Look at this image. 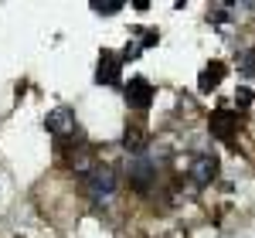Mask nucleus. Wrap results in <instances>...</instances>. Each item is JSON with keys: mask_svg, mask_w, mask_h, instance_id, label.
I'll use <instances>...</instances> for the list:
<instances>
[{"mask_svg": "<svg viewBox=\"0 0 255 238\" xmlns=\"http://www.w3.org/2000/svg\"><path fill=\"white\" fill-rule=\"evenodd\" d=\"M82 191L96 201V204H102V201L113 198V191H116V174L106 170V167H92V170L82 177Z\"/></svg>", "mask_w": 255, "mask_h": 238, "instance_id": "f257e3e1", "label": "nucleus"}, {"mask_svg": "<svg viewBox=\"0 0 255 238\" xmlns=\"http://www.w3.org/2000/svg\"><path fill=\"white\" fill-rule=\"evenodd\" d=\"M44 129H48V133H51L55 139L72 136V133L79 129V122H75V113H72L68 106H58V109H51V113H48V119H44Z\"/></svg>", "mask_w": 255, "mask_h": 238, "instance_id": "f03ea898", "label": "nucleus"}, {"mask_svg": "<svg viewBox=\"0 0 255 238\" xmlns=\"http://www.w3.org/2000/svg\"><path fill=\"white\" fill-rule=\"evenodd\" d=\"M208 129H211V136L221 139V143H232L238 133V113L232 109H215L211 119H208Z\"/></svg>", "mask_w": 255, "mask_h": 238, "instance_id": "7ed1b4c3", "label": "nucleus"}, {"mask_svg": "<svg viewBox=\"0 0 255 238\" xmlns=\"http://www.w3.org/2000/svg\"><path fill=\"white\" fill-rule=\"evenodd\" d=\"M187 177H191L194 187L211 184V180L218 177V157H211V153H197V157L191 160V167H187Z\"/></svg>", "mask_w": 255, "mask_h": 238, "instance_id": "20e7f679", "label": "nucleus"}, {"mask_svg": "<svg viewBox=\"0 0 255 238\" xmlns=\"http://www.w3.org/2000/svg\"><path fill=\"white\" fill-rule=\"evenodd\" d=\"M123 96H126V102H129L133 109L143 113V109H150V106H153V85H150L146 79H129V85H126V92H123Z\"/></svg>", "mask_w": 255, "mask_h": 238, "instance_id": "39448f33", "label": "nucleus"}, {"mask_svg": "<svg viewBox=\"0 0 255 238\" xmlns=\"http://www.w3.org/2000/svg\"><path fill=\"white\" fill-rule=\"evenodd\" d=\"M153 180H157V167H153L146 157H136L133 163H129V184H133L136 191H150Z\"/></svg>", "mask_w": 255, "mask_h": 238, "instance_id": "423d86ee", "label": "nucleus"}, {"mask_svg": "<svg viewBox=\"0 0 255 238\" xmlns=\"http://www.w3.org/2000/svg\"><path fill=\"white\" fill-rule=\"evenodd\" d=\"M119 68H123V58L113 55V51H102L96 68V82L99 85H119Z\"/></svg>", "mask_w": 255, "mask_h": 238, "instance_id": "0eeeda50", "label": "nucleus"}, {"mask_svg": "<svg viewBox=\"0 0 255 238\" xmlns=\"http://www.w3.org/2000/svg\"><path fill=\"white\" fill-rule=\"evenodd\" d=\"M221 79H225V65H221V61H211V65L197 75V89H201V92H211Z\"/></svg>", "mask_w": 255, "mask_h": 238, "instance_id": "6e6552de", "label": "nucleus"}, {"mask_svg": "<svg viewBox=\"0 0 255 238\" xmlns=\"http://www.w3.org/2000/svg\"><path fill=\"white\" fill-rule=\"evenodd\" d=\"M123 143H126V150H133V153H143V146H146V136H143V129H139V126H126V136H123Z\"/></svg>", "mask_w": 255, "mask_h": 238, "instance_id": "1a4fd4ad", "label": "nucleus"}, {"mask_svg": "<svg viewBox=\"0 0 255 238\" xmlns=\"http://www.w3.org/2000/svg\"><path fill=\"white\" fill-rule=\"evenodd\" d=\"M96 14H106V17H113V14H119L123 10V0H92L89 3Z\"/></svg>", "mask_w": 255, "mask_h": 238, "instance_id": "9d476101", "label": "nucleus"}, {"mask_svg": "<svg viewBox=\"0 0 255 238\" xmlns=\"http://www.w3.org/2000/svg\"><path fill=\"white\" fill-rule=\"evenodd\" d=\"M242 72H245V75H255V48H252V51H245V58H242Z\"/></svg>", "mask_w": 255, "mask_h": 238, "instance_id": "9b49d317", "label": "nucleus"}, {"mask_svg": "<svg viewBox=\"0 0 255 238\" xmlns=\"http://www.w3.org/2000/svg\"><path fill=\"white\" fill-rule=\"evenodd\" d=\"M249 102H252V92H249V89H238V92H235V106H238V109H245Z\"/></svg>", "mask_w": 255, "mask_h": 238, "instance_id": "f8f14e48", "label": "nucleus"}]
</instances>
